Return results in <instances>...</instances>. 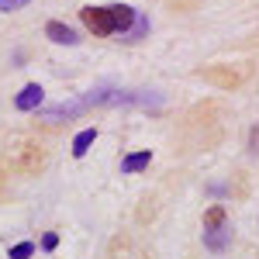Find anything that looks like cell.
I'll list each match as a JSON object with an SVG mask.
<instances>
[{
    "label": "cell",
    "instance_id": "1",
    "mask_svg": "<svg viewBox=\"0 0 259 259\" xmlns=\"http://www.w3.org/2000/svg\"><path fill=\"white\" fill-rule=\"evenodd\" d=\"M139 18V11L135 7H128V4H111V7H94V4H87L80 7V21L87 24V31H94L100 38H107V35H128L132 31V24Z\"/></svg>",
    "mask_w": 259,
    "mask_h": 259
},
{
    "label": "cell",
    "instance_id": "2",
    "mask_svg": "<svg viewBox=\"0 0 259 259\" xmlns=\"http://www.w3.org/2000/svg\"><path fill=\"white\" fill-rule=\"evenodd\" d=\"M90 111V100H87V94L76 100H62V104H49V107H38V121H45V124H59V121H69V118H80V114H87Z\"/></svg>",
    "mask_w": 259,
    "mask_h": 259
},
{
    "label": "cell",
    "instance_id": "3",
    "mask_svg": "<svg viewBox=\"0 0 259 259\" xmlns=\"http://www.w3.org/2000/svg\"><path fill=\"white\" fill-rule=\"evenodd\" d=\"M41 100H45V90H41L38 83H28L18 97H14V107H18V111H38Z\"/></svg>",
    "mask_w": 259,
    "mask_h": 259
},
{
    "label": "cell",
    "instance_id": "4",
    "mask_svg": "<svg viewBox=\"0 0 259 259\" xmlns=\"http://www.w3.org/2000/svg\"><path fill=\"white\" fill-rule=\"evenodd\" d=\"M45 35L56 41V45H76V41H80V35H76L69 24H62V21H49V24H45Z\"/></svg>",
    "mask_w": 259,
    "mask_h": 259
},
{
    "label": "cell",
    "instance_id": "5",
    "mask_svg": "<svg viewBox=\"0 0 259 259\" xmlns=\"http://www.w3.org/2000/svg\"><path fill=\"white\" fill-rule=\"evenodd\" d=\"M228 242H232V228H228V225H221V228H204V245H207L211 252H225Z\"/></svg>",
    "mask_w": 259,
    "mask_h": 259
},
{
    "label": "cell",
    "instance_id": "6",
    "mask_svg": "<svg viewBox=\"0 0 259 259\" xmlns=\"http://www.w3.org/2000/svg\"><path fill=\"white\" fill-rule=\"evenodd\" d=\"M149 162H152V152H149V149L132 152V156H124V162H121V173H139V169H145Z\"/></svg>",
    "mask_w": 259,
    "mask_h": 259
},
{
    "label": "cell",
    "instance_id": "7",
    "mask_svg": "<svg viewBox=\"0 0 259 259\" xmlns=\"http://www.w3.org/2000/svg\"><path fill=\"white\" fill-rule=\"evenodd\" d=\"M94 142H97V128H83L80 135L73 139V156H76V159H83V156L90 152V145H94Z\"/></svg>",
    "mask_w": 259,
    "mask_h": 259
},
{
    "label": "cell",
    "instance_id": "8",
    "mask_svg": "<svg viewBox=\"0 0 259 259\" xmlns=\"http://www.w3.org/2000/svg\"><path fill=\"white\" fill-rule=\"evenodd\" d=\"M221 225H228V221H225V207H221V204L207 207V214H204V228H221Z\"/></svg>",
    "mask_w": 259,
    "mask_h": 259
},
{
    "label": "cell",
    "instance_id": "9",
    "mask_svg": "<svg viewBox=\"0 0 259 259\" xmlns=\"http://www.w3.org/2000/svg\"><path fill=\"white\" fill-rule=\"evenodd\" d=\"M145 31H149V18H145V14H139V18H135V24H132V31L124 35V41H139Z\"/></svg>",
    "mask_w": 259,
    "mask_h": 259
},
{
    "label": "cell",
    "instance_id": "10",
    "mask_svg": "<svg viewBox=\"0 0 259 259\" xmlns=\"http://www.w3.org/2000/svg\"><path fill=\"white\" fill-rule=\"evenodd\" d=\"M35 256V242H18L11 245V259H31Z\"/></svg>",
    "mask_w": 259,
    "mask_h": 259
},
{
    "label": "cell",
    "instance_id": "11",
    "mask_svg": "<svg viewBox=\"0 0 259 259\" xmlns=\"http://www.w3.org/2000/svg\"><path fill=\"white\" fill-rule=\"evenodd\" d=\"M31 0H0V11L4 14H11V11H21V7H28Z\"/></svg>",
    "mask_w": 259,
    "mask_h": 259
},
{
    "label": "cell",
    "instance_id": "12",
    "mask_svg": "<svg viewBox=\"0 0 259 259\" xmlns=\"http://www.w3.org/2000/svg\"><path fill=\"white\" fill-rule=\"evenodd\" d=\"M56 245H59V235H56V232H45V235H41V249H45V252H52Z\"/></svg>",
    "mask_w": 259,
    "mask_h": 259
}]
</instances>
